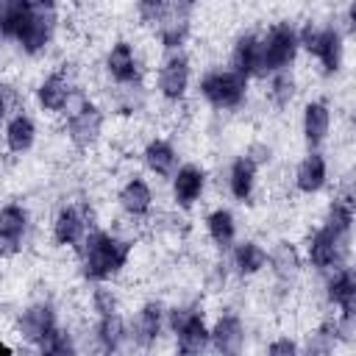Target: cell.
Returning <instances> with one entry per match:
<instances>
[{"label":"cell","mask_w":356,"mask_h":356,"mask_svg":"<svg viewBox=\"0 0 356 356\" xmlns=\"http://www.w3.org/2000/svg\"><path fill=\"white\" fill-rule=\"evenodd\" d=\"M31 231V211L22 203H3L0 206V259H14L28 239Z\"/></svg>","instance_id":"cell-13"},{"label":"cell","mask_w":356,"mask_h":356,"mask_svg":"<svg viewBox=\"0 0 356 356\" xmlns=\"http://www.w3.org/2000/svg\"><path fill=\"white\" fill-rule=\"evenodd\" d=\"M64 134L70 139V145L75 150H95L103 139V128H106V111L89 97L86 103H81L75 111H70L64 117Z\"/></svg>","instance_id":"cell-9"},{"label":"cell","mask_w":356,"mask_h":356,"mask_svg":"<svg viewBox=\"0 0 356 356\" xmlns=\"http://www.w3.org/2000/svg\"><path fill=\"white\" fill-rule=\"evenodd\" d=\"M11 350H14V348H11L8 342H3V339H0V353H11Z\"/></svg>","instance_id":"cell-39"},{"label":"cell","mask_w":356,"mask_h":356,"mask_svg":"<svg viewBox=\"0 0 356 356\" xmlns=\"http://www.w3.org/2000/svg\"><path fill=\"white\" fill-rule=\"evenodd\" d=\"M36 134H39V128H36L33 117L19 108V111H14V114L6 120V125H3V145H6L8 153L22 156V153H28V150L36 145Z\"/></svg>","instance_id":"cell-25"},{"label":"cell","mask_w":356,"mask_h":356,"mask_svg":"<svg viewBox=\"0 0 356 356\" xmlns=\"http://www.w3.org/2000/svg\"><path fill=\"white\" fill-rule=\"evenodd\" d=\"M189 33H192V11L178 8V6L170 3L167 14L156 22V39H159V44H161L167 53H170V50H181V47L186 44Z\"/></svg>","instance_id":"cell-20"},{"label":"cell","mask_w":356,"mask_h":356,"mask_svg":"<svg viewBox=\"0 0 356 356\" xmlns=\"http://www.w3.org/2000/svg\"><path fill=\"white\" fill-rule=\"evenodd\" d=\"M245 323L239 314L234 312H222L217 314V320L209 325V345H214V350L225 353V356H234V353H242L245 348Z\"/></svg>","instance_id":"cell-19"},{"label":"cell","mask_w":356,"mask_h":356,"mask_svg":"<svg viewBox=\"0 0 356 356\" xmlns=\"http://www.w3.org/2000/svg\"><path fill=\"white\" fill-rule=\"evenodd\" d=\"M231 70L250 78H261V36L248 31L239 33L231 44Z\"/></svg>","instance_id":"cell-21"},{"label":"cell","mask_w":356,"mask_h":356,"mask_svg":"<svg viewBox=\"0 0 356 356\" xmlns=\"http://www.w3.org/2000/svg\"><path fill=\"white\" fill-rule=\"evenodd\" d=\"M103 70H106V75L117 86L142 83V58H139L136 44L128 42V39L111 42L108 50H106V56H103Z\"/></svg>","instance_id":"cell-12"},{"label":"cell","mask_w":356,"mask_h":356,"mask_svg":"<svg viewBox=\"0 0 356 356\" xmlns=\"http://www.w3.org/2000/svg\"><path fill=\"white\" fill-rule=\"evenodd\" d=\"M17 106H19V89L0 81V122H6L11 111H19Z\"/></svg>","instance_id":"cell-37"},{"label":"cell","mask_w":356,"mask_h":356,"mask_svg":"<svg viewBox=\"0 0 356 356\" xmlns=\"http://www.w3.org/2000/svg\"><path fill=\"white\" fill-rule=\"evenodd\" d=\"M56 25H58V11L53 6H44L42 0H33V8L28 14L19 36L14 39V44L25 56H42L56 39Z\"/></svg>","instance_id":"cell-7"},{"label":"cell","mask_w":356,"mask_h":356,"mask_svg":"<svg viewBox=\"0 0 356 356\" xmlns=\"http://www.w3.org/2000/svg\"><path fill=\"white\" fill-rule=\"evenodd\" d=\"M300 39L292 22H275L261 33V78L278 70H289L298 58Z\"/></svg>","instance_id":"cell-6"},{"label":"cell","mask_w":356,"mask_h":356,"mask_svg":"<svg viewBox=\"0 0 356 356\" xmlns=\"http://www.w3.org/2000/svg\"><path fill=\"white\" fill-rule=\"evenodd\" d=\"M164 328H167V309H164V303L161 300H145L136 309V314H134L128 337L139 348H153L156 339L164 334Z\"/></svg>","instance_id":"cell-17"},{"label":"cell","mask_w":356,"mask_h":356,"mask_svg":"<svg viewBox=\"0 0 356 356\" xmlns=\"http://www.w3.org/2000/svg\"><path fill=\"white\" fill-rule=\"evenodd\" d=\"M298 75L292 70H278V72H270V81H267V100L275 106V108H289L298 97Z\"/></svg>","instance_id":"cell-33"},{"label":"cell","mask_w":356,"mask_h":356,"mask_svg":"<svg viewBox=\"0 0 356 356\" xmlns=\"http://www.w3.org/2000/svg\"><path fill=\"white\" fill-rule=\"evenodd\" d=\"M197 95L214 111H236L248 100V78L234 72L231 67L206 70L197 81Z\"/></svg>","instance_id":"cell-2"},{"label":"cell","mask_w":356,"mask_h":356,"mask_svg":"<svg viewBox=\"0 0 356 356\" xmlns=\"http://www.w3.org/2000/svg\"><path fill=\"white\" fill-rule=\"evenodd\" d=\"M231 267L242 278H253L267 267V250L256 239H242L231 245Z\"/></svg>","instance_id":"cell-28"},{"label":"cell","mask_w":356,"mask_h":356,"mask_svg":"<svg viewBox=\"0 0 356 356\" xmlns=\"http://www.w3.org/2000/svg\"><path fill=\"white\" fill-rule=\"evenodd\" d=\"M78 250V270L86 281H111L117 278L134 253V242L120 236L117 231L106 228H89L86 236L81 239Z\"/></svg>","instance_id":"cell-1"},{"label":"cell","mask_w":356,"mask_h":356,"mask_svg":"<svg viewBox=\"0 0 356 356\" xmlns=\"http://www.w3.org/2000/svg\"><path fill=\"white\" fill-rule=\"evenodd\" d=\"M167 328L181 353H200L209 348V323L197 303H175L167 309Z\"/></svg>","instance_id":"cell-4"},{"label":"cell","mask_w":356,"mask_h":356,"mask_svg":"<svg viewBox=\"0 0 356 356\" xmlns=\"http://www.w3.org/2000/svg\"><path fill=\"white\" fill-rule=\"evenodd\" d=\"M298 350H300V345H298L295 339H289V334H284V337L267 342V353H270V356H295Z\"/></svg>","instance_id":"cell-38"},{"label":"cell","mask_w":356,"mask_h":356,"mask_svg":"<svg viewBox=\"0 0 356 356\" xmlns=\"http://www.w3.org/2000/svg\"><path fill=\"white\" fill-rule=\"evenodd\" d=\"M206 236L217 250H228L236 242V217L231 209H211L206 214Z\"/></svg>","instance_id":"cell-31"},{"label":"cell","mask_w":356,"mask_h":356,"mask_svg":"<svg viewBox=\"0 0 356 356\" xmlns=\"http://www.w3.org/2000/svg\"><path fill=\"white\" fill-rule=\"evenodd\" d=\"M36 348H39V353H47V356H70L78 350V342H75V334L58 323Z\"/></svg>","instance_id":"cell-34"},{"label":"cell","mask_w":356,"mask_h":356,"mask_svg":"<svg viewBox=\"0 0 356 356\" xmlns=\"http://www.w3.org/2000/svg\"><path fill=\"white\" fill-rule=\"evenodd\" d=\"M0 189H3V175H0Z\"/></svg>","instance_id":"cell-40"},{"label":"cell","mask_w":356,"mask_h":356,"mask_svg":"<svg viewBox=\"0 0 356 356\" xmlns=\"http://www.w3.org/2000/svg\"><path fill=\"white\" fill-rule=\"evenodd\" d=\"M267 267H270V273H273V278L278 284L289 286L300 275V270H303V256H300V250L292 242L281 239V242H275L267 250Z\"/></svg>","instance_id":"cell-26"},{"label":"cell","mask_w":356,"mask_h":356,"mask_svg":"<svg viewBox=\"0 0 356 356\" xmlns=\"http://www.w3.org/2000/svg\"><path fill=\"white\" fill-rule=\"evenodd\" d=\"M170 181H172L170 184L172 206L181 209V211H186V209H192L203 197L206 184H209V175H206V170L200 164H178V170L172 172Z\"/></svg>","instance_id":"cell-16"},{"label":"cell","mask_w":356,"mask_h":356,"mask_svg":"<svg viewBox=\"0 0 356 356\" xmlns=\"http://www.w3.org/2000/svg\"><path fill=\"white\" fill-rule=\"evenodd\" d=\"M58 325V312H56V306L50 303V300H33V303H28L19 314H17V323H14V334L22 339V342H28V345H39L53 328Z\"/></svg>","instance_id":"cell-11"},{"label":"cell","mask_w":356,"mask_h":356,"mask_svg":"<svg viewBox=\"0 0 356 356\" xmlns=\"http://www.w3.org/2000/svg\"><path fill=\"white\" fill-rule=\"evenodd\" d=\"M300 47L314 56V61L320 64L323 72L337 75L342 70L345 61V33L337 25H317V22H306L298 31Z\"/></svg>","instance_id":"cell-3"},{"label":"cell","mask_w":356,"mask_h":356,"mask_svg":"<svg viewBox=\"0 0 356 356\" xmlns=\"http://www.w3.org/2000/svg\"><path fill=\"white\" fill-rule=\"evenodd\" d=\"M92 334H95V348H97V350L114 353V350H120V348L125 345V339H128V325H125L122 314L114 312V314L97 317Z\"/></svg>","instance_id":"cell-29"},{"label":"cell","mask_w":356,"mask_h":356,"mask_svg":"<svg viewBox=\"0 0 356 356\" xmlns=\"http://www.w3.org/2000/svg\"><path fill=\"white\" fill-rule=\"evenodd\" d=\"M303 256H306L309 267H314L317 273L342 267V264H348V256H350V234L334 231L323 222L306 236Z\"/></svg>","instance_id":"cell-5"},{"label":"cell","mask_w":356,"mask_h":356,"mask_svg":"<svg viewBox=\"0 0 356 356\" xmlns=\"http://www.w3.org/2000/svg\"><path fill=\"white\" fill-rule=\"evenodd\" d=\"M153 186L142 178V175H128L122 181V186L117 189V206L125 217H134V220H145L150 217L153 211Z\"/></svg>","instance_id":"cell-18"},{"label":"cell","mask_w":356,"mask_h":356,"mask_svg":"<svg viewBox=\"0 0 356 356\" xmlns=\"http://www.w3.org/2000/svg\"><path fill=\"white\" fill-rule=\"evenodd\" d=\"M170 8V0H136V17L142 25H150L156 28V22L167 14Z\"/></svg>","instance_id":"cell-36"},{"label":"cell","mask_w":356,"mask_h":356,"mask_svg":"<svg viewBox=\"0 0 356 356\" xmlns=\"http://www.w3.org/2000/svg\"><path fill=\"white\" fill-rule=\"evenodd\" d=\"M89 303H92V312H95L97 317L114 314V312H120V292H117L108 281H97V284L92 286Z\"/></svg>","instance_id":"cell-35"},{"label":"cell","mask_w":356,"mask_h":356,"mask_svg":"<svg viewBox=\"0 0 356 356\" xmlns=\"http://www.w3.org/2000/svg\"><path fill=\"white\" fill-rule=\"evenodd\" d=\"M33 8V0H0V39L14 42Z\"/></svg>","instance_id":"cell-32"},{"label":"cell","mask_w":356,"mask_h":356,"mask_svg":"<svg viewBox=\"0 0 356 356\" xmlns=\"http://www.w3.org/2000/svg\"><path fill=\"white\" fill-rule=\"evenodd\" d=\"M189 83H192V61L186 53L181 50H170L159 70H156V89H159V97L164 103H184L186 100V92H189Z\"/></svg>","instance_id":"cell-10"},{"label":"cell","mask_w":356,"mask_h":356,"mask_svg":"<svg viewBox=\"0 0 356 356\" xmlns=\"http://www.w3.org/2000/svg\"><path fill=\"white\" fill-rule=\"evenodd\" d=\"M323 295H325L328 309H337L339 317L356 320V275L348 264L334 267V270L325 273Z\"/></svg>","instance_id":"cell-15"},{"label":"cell","mask_w":356,"mask_h":356,"mask_svg":"<svg viewBox=\"0 0 356 356\" xmlns=\"http://www.w3.org/2000/svg\"><path fill=\"white\" fill-rule=\"evenodd\" d=\"M256 181H259V167L248 156H236L225 172V184H228L231 197L239 203H248L256 192Z\"/></svg>","instance_id":"cell-27"},{"label":"cell","mask_w":356,"mask_h":356,"mask_svg":"<svg viewBox=\"0 0 356 356\" xmlns=\"http://www.w3.org/2000/svg\"><path fill=\"white\" fill-rule=\"evenodd\" d=\"M292 184L300 195H317L325 189L328 184V161L320 150H309L298 167H295V175H292Z\"/></svg>","instance_id":"cell-23"},{"label":"cell","mask_w":356,"mask_h":356,"mask_svg":"<svg viewBox=\"0 0 356 356\" xmlns=\"http://www.w3.org/2000/svg\"><path fill=\"white\" fill-rule=\"evenodd\" d=\"M89 228H95V209L89 200L64 203L50 220V236L58 248H78Z\"/></svg>","instance_id":"cell-8"},{"label":"cell","mask_w":356,"mask_h":356,"mask_svg":"<svg viewBox=\"0 0 356 356\" xmlns=\"http://www.w3.org/2000/svg\"><path fill=\"white\" fill-rule=\"evenodd\" d=\"M178 147L164 136H150L142 147V164L156 178H172V172L178 170Z\"/></svg>","instance_id":"cell-22"},{"label":"cell","mask_w":356,"mask_h":356,"mask_svg":"<svg viewBox=\"0 0 356 356\" xmlns=\"http://www.w3.org/2000/svg\"><path fill=\"white\" fill-rule=\"evenodd\" d=\"M300 131L309 150H317L331 136V108L325 100H309L300 114Z\"/></svg>","instance_id":"cell-24"},{"label":"cell","mask_w":356,"mask_h":356,"mask_svg":"<svg viewBox=\"0 0 356 356\" xmlns=\"http://www.w3.org/2000/svg\"><path fill=\"white\" fill-rule=\"evenodd\" d=\"M323 222H325L328 228H334V231L350 234V228H353V189H350L348 181H345L342 189L334 192V197L328 200Z\"/></svg>","instance_id":"cell-30"},{"label":"cell","mask_w":356,"mask_h":356,"mask_svg":"<svg viewBox=\"0 0 356 356\" xmlns=\"http://www.w3.org/2000/svg\"><path fill=\"white\" fill-rule=\"evenodd\" d=\"M72 92H75L72 70H67V64H61L36 83V106L44 114H64Z\"/></svg>","instance_id":"cell-14"}]
</instances>
